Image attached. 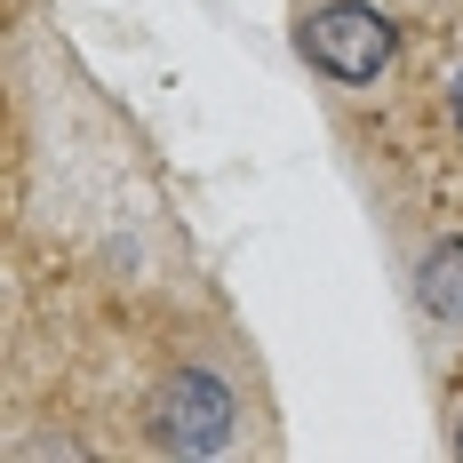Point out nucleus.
<instances>
[{"label": "nucleus", "mask_w": 463, "mask_h": 463, "mask_svg": "<svg viewBox=\"0 0 463 463\" xmlns=\"http://www.w3.org/2000/svg\"><path fill=\"white\" fill-rule=\"evenodd\" d=\"M456 120H463V80H456Z\"/></svg>", "instance_id": "4"}, {"label": "nucleus", "mask_w": 463, "mask_h": 463, "mask_svg": "<svg viewBox=\"0 0 463 463\" xmlns=\"http://www.w3.org/2000/svg\"><path fill=\"white\" fill-rule=\"evenodd\" d=\"M456 448H463V439H456Z\"/></svg>", "instance_id": "5"}, {"label": "nucleus", "mask_w": 463, "mask_h": 463, "mask_svg": "<svg viewBox=\"0 0 463 463\" xmlns=\"http://www.w3.org/2000/svg\"><path fill=\"white\" fill-rule=\"evenodd\" d=\"M304 56L327 80H375L392 64V16L368 0H327L304 16Z\"/></svg>", "instance_id": "1"}, {"label": "nucleus", "mask_w": 463, "mask_h": 463, "mask_svg": "<svg viewBox=\"0 0 463 463\" xmlns=\"http://www.w3.org/2000/svg\"><path fill=\"white\" fill-rule=\"evenodd\" d=\"M416 304L431 320H463V240H439L416 272Z\"/></svg>", "instance_id": "3"}, {"label": "nucleus", "mask_w": 463, "mask_h": 463, "mask_svg": "<svg viewBox=\"0 0 463 463\" xmlns=\"http://www.w3.org/2000/svg\"><path fill=\"white\" fill-rule=\"evenodd\" d=\"M152 431H160V448H168V456H208V448H224V431H232V392L216 383V375L184 368L168 392H160Z\"/></svg>", "instance_id": "2"}]
</instances>
